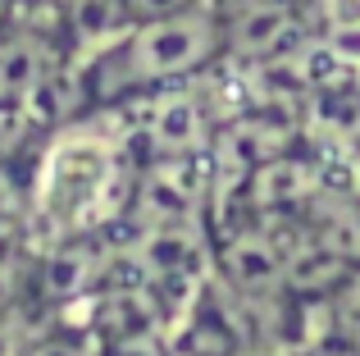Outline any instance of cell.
<instances>
[{
  "instance_id": "10",
  "label": "cell",
  "mask_w": 360,
  "mask_h": 356,
  "mask_svg": "<svg viewBox=\"0 0 360 356\" xmlns=\"http://www.w3.org/2000/svg\"><path fill=\"white\" fill-rule=\"evenodd\" d=\"M352 192L360 196V155H356V178H352Z\"/></svg>"
},
{
  "instance_id": "3",
  "label": "cell",
  "mask_w": 360,
  "mask_h": 356,
  "mask_svg": "<svg viewBox=\"0 0 360 356\" xmlns=\"http://www.w3.org/2000/svg\"><path fill=\"white\" fill-rule=\"evenodd\" d=\"M306 37L297 0H238L224 9V60L233 64L288 60Z\"/></svg>"
},
{
  "instance_id": "6",
  "label": "cell",
  "mask_w": 360,
  "mask_h": 356,
  "mask_svg": "<svg viewBox=\"0 0 360 356\" xmlns=\"http://www.w3.org/2000/svg\"><path fill=\"white\" fill-rule=\"evenodd\" d=\"M315 9L333 37H360V0H315Z\"/></svg>"
},
{
  "instance_id": "9",
  "label": "cell",
  "mask_w": 360,
  "mask_h": 356,
  "mask_svg": "<svg viewBox=\"0 0 360 356\" xmlns=\"http://www.w3.org/2000/svg\"><path fill=\"white\" fill-rule=\"evenodd\" d=\"M9 18H14V0H0V37H5Z\"/></svg>"
},
{
  "instance_id": "5",
  "label": "cell",
  "mask_w": 360,
  "mask_h": 356,
  "mask_svg": "<svg viewBox=\"0 0 360 356\" xmlns=\"http://www.w3.org/2000/svg\"><path fill=\"white\" fill-rule=\"evenodd\" d=\"M324 338L360 352V265L338 269V284L324 288Z\"/></svg>"
},
{
  "instance_id": "4",
  "label": "cell",
  "mask_w": 360,
  "mask_h": 356,
  "mask_svg": "<svg viewBox=\"0 0 360 356\" xmlns=\"http://www.w3.org/2000/svg\"><path fill=\"white\" fill-rule=\"evenodd\" d=\"M37 215V192H32V160L0 155V247L23 242L32 233Z\"/></svg>"
},
{
  "instance_id": "8",
  "label": "cell",
  "mask_w": 360,
  "mask_h": 356,
  "mask_svg": "<svg viewBox=\"0 0 360 356\" xmlns=\"http://www.w3.org/2000/svg\"><path fill=\"white\" fill-rule=\"evenodd\" d=\"M310 356H360V352H352V348H342V343H328V338H324Z\"/></svg>"
},
{
  "instance_id": "7",
  "label": "cell",
  "mask_w": 360,
  "mask_h": 356,
  "mask_svg": "<svg viewBox=\"0 0 360 356\" xmlns=\"http://www.w3.org/2000/svg\"><path fill=\"white\" fill-rule=\"evenodd\" d=\"M192 5H201V0H123V14H128V23H141V18H165Z\"/></svg>"
},
{
  "instance_id": "1",
  "label": "cell",
  "mask_w": 360,
  "mask_h": 356,
  "mask_svg": "<svg viewBox=\"0 0 360 356\" xmlns=\"http://www.w3.org/2000/svg\"><path fill=\"white\" fill-rule=\"evenodd\" d=\"M224 60V9L201 0L165 18L128 23L82 64V110H128L155 91L196 82Z\"/></svg>"
},
{
  "instance_id": "2",
  "label": "cell",
  "mask_w": 360,
  "mask_h": 356,
  "mask_svg": "<svg viewBox=\"0 0 360 356\" xmlns=\"http://www.w3.org/2000/svg\"><path fill=\"white\" fill-rule=\"evenodd\" d=\"M128 137L115 133L105 110H82L78 119L51 128L46 146L32 155L37 215L32 233L46 242L96 233L110 215L128 210L137 174L128 170Z\"/></svg>"
}]
</instances>
